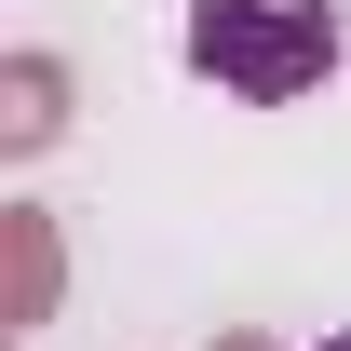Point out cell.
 Listing matches in <instances>:
<instances>
[{
  "instance_id": "1",
  "label": "cell",
  "mask_w": 351,
  "mask_h": 351,
  "mask_svg": "<svg viewBox=\"0 0 351 351\" xmlns=\"http://www.w3.org/2000/svg\"><path fill=\"white\" fill-rule=\"evenodd\" d=\"M189 68L243 108H298L338 68V14L324 0H189Z\"/></svg>"
},
{
  "instance_id": "2",
  "label": "cell",
  "mask_w": 351,
  "mask_h": 351,
  "mask_svg": "<svg viewBox=\"0 0 351 351\" xmlns=\"http://www.w3.org/2000/svg\"><path fill=\"white\" fill-rule=\"evenodd\" d=\"M54 135H68V54H0V162H41Z\"/></svg>"
},
{
  "instance_id": "3",
  "label": "cell",
  "mask_w": 351,
  "mask_h": 351,
  "mask_svg": "<svg viewBox=\"0 0 351 351\" xmlns=\"http://www.w3.org/2000/svg\"><path fill=\"white\" fill-rule=\"evenodd\" d=\"M0 257H14L0 324H14V338H41V324H54V284H68V243H54V217H41V203H0Z\"/></svg>"
},
{
  "instance_id": "4",
  "label": "cell",
  "mask_w": 351,
  "mask_h": 351,
  "mask_svg": "<svg viewBox=\"0 0 351 351\" xmlns=\"http://www.w3.org/2000/svg\"><path fill=\"white\" fill-rule=\"evenodd\" d=\"M217 351H284V338H217Z\"/></svg>"
},
{
  "instance_id": "5",
  "label": "cell",
  "mask_w": 351,
  "mask_h": 351,
  "mask_svg": "<svg viewBox=\"0 0 351 351\" xmlns=\"http://www.w3.org/2000/svg\"><path fill=\"white\" fill-rule=\"evenodd\" d=\"M324 351H351V324H338V338H324Z\"/></svg>"
}]
</instances>
